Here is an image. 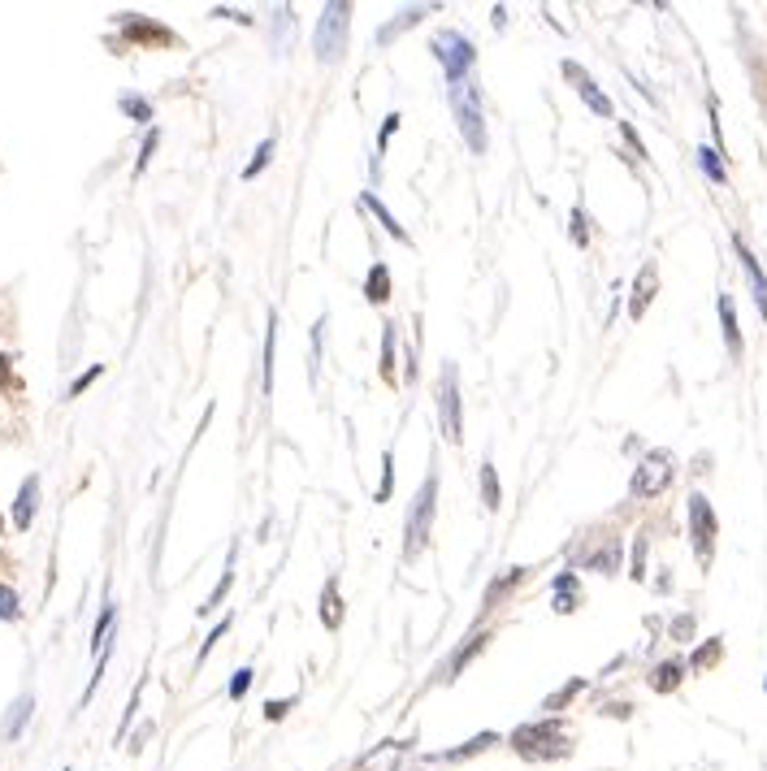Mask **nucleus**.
Segmentation results:
<instances>
[{
    "mask_svg": "<svg viewBox=\"0 0 767 771\" xmlns=\"http://www.w3.org/2000/svg\"><path fill=\"white\" fill-rule=\"evenodd\" d=\"M434 516H438V468L429 460V477L421 481V490H416V499L408 503V520H403V555L416 559L434 538Z\"/></svg>",
    "mask_w": 767,
    "mask_h": 771,
    "instance_id": "obj_1",
    "label": "nucleus"
},
{
    "mask_svg": "<svg viewBox=\"0 0 767 771\" xmlns=\"http://www.w3.org/2000/svg\"><path fill=\"white\" fill-rule=\"evenodd\" d=\"M512 746H516L520 759L546 763V759H564V754L572 750V741L564 733V720H559V715H546V720H538V724H520L512 733Z\"/></svg>",
    "mask_w": 767,
    "mask_h": 771,
    "instance_id": "obj_2",
    "label": "nucleus"
},
{
    "mask_svg": "<svg viewBox=\"0 0 767 771\" xmlns=\"http://www.w3.org/2000/svg\"><path fill=\"white\" fill-rule=\"evenodd\" d=\"M347 31H351V5L347 0H330L317 18V35H312V52L321 65H338L347 52Z\"/></svg>",
    "mask_w": 767,
    "mask_h": 771,
    "instance_id": "obj_3",
    "label": "nucleus"
},
{
    "mask_svg": "<svg viewBox=\"0 0 767 771\" xmlns=\"http://www.w3.org/2000/svg\"><path fill=\"white\" fill-rule=\"evenodd\" d=\"M434 61L442 65V74H447L451 91L468 83V74H473V61H477V44L468 39L464 31H438L434 35Z\"/></svg>",
    "mask_w": 767,
    "mask_h": 771,
    "instance_id": "obj_4",
    "label": "nucleus"
},
{
    "mask_svg": "<svg viewBox=\"0 0 767 771\" xmlns=\"http://www.w3.org/2000/svg\"><path fill=\"white\" fill-rule=\"evenodd\" d=\"M438 429L451 447L464 442V399H460V369H455V360H447L438 373Z\"/></svg>",
    "mask_w": 767,
    "mask_h": 771,
    "instance_id": "obj_5",
    "label": "nucleus"
},
{
    "mask_svg": "<svg viewBox=\"0 0 767 771\" xmlns=\"http://www.w3.org/2000/svg\"><path fill=\"white\" fill-rule=\"evenodd\" d=\"M451 109H455V126H460L468 152L481 156L486 152V122H481V91H477L473 78L451 91Z\"/></svg>",
    "mask_w": 767,
    "mask_h": 771,
    "instance_id": "obj_6",
    "label": "nucleus"
},
{
    "mask_svg": "<svg viewBox=\"0 0 767 771\" xmlns=\"http://www.w3.org/2000/svg\"><path fill=\"white\" fill-rule=\"evenodd\" d=\"M715 533H720V525H715V512H711L707 494H689V542H694V555H698L702 572H707L711 559H715Z\"/></svg>",
    "mask_w": 767,
    "mask_h": 771,
    "instance_id": "obj_7",
    "label": "nucleus"
},
{
    "mask_svg": "<svg viewBox=\"0 0 767 771\" xmlns=\"http://www.w3.org/2000/svg\"><path fill=\"white\" fill-rule=\"evenodd\" d=\"M672 477H676V460H672V451H650L642 464H637V473H633V494L637 499H655V494H663L672 486Z\"/></svg>",
    "mask_w": 767,
    "mask_h": 771,
    "instance_id": "obj_8",
    "label": "nucleus"
},
{
    "mask_svg": "<svg viewBox=\"0 0 767 771\" xmlns=\"http://www.w3.org/2000/svg\"><path fill=\"white\" fill-rule=\"evenodd\" d=\"M559 70H564V78H572V83H577V96L585 100V109H590V113H598V117H611V100L603 96V91H598V83H594V78L581 70L577 61H564V65H559Z\"/></svg>",
    "mask_w": 767,
    "mask_h": 771,
    "instance_id": "obj_9",
    "label": "nucleus"
},
{
    "mask_svg": "<svg viewBox=\"0 0 767 771\" xmlns=\"http://www.w3.org/2000/svg\"><path fill=\"white\" fill-rule=\"evenodd\" d=\"M655 291H659V265H655V260H646L642 273H637V282H633V299H629V317H633V321L646 317V308H650V299H655Z\"/></svg>",
    "mask_w": 767,
    "mask_h": 771,
    "instance_id": "obj_10",
    "label": "nucleus"
},
{
    "mask_svg": "<svg viewBox=\"0 0 767 771\" xmlns=\"http://www.w3.org/2000/svg\"><path fill=\"white\" fill-rule=\"evenodd\" d=\"M356 208H364V213H373L377 217V226H382L386 234H390V239H395V243H403V247H412V234L408 230H403L399 226V217L395 213H390V208L382 204V200H377V195L373 191H360V200H356Z\"/></svg>",
    "mask_w": 767,
    "mask_h": 771,
    "instance_id": "obj_11",
    "label": "nucleus"
},
{
    "mask_svg": "<svg viewBox=\"0 0 767 771\" xmlns=\"http://www.w3.org/2000/svg\"><path fill=\"white\" fill-rule=\"evenodd\" d=\"M733 247H737V260H741V269H746V278H750V291H754V304H759V312H763V321H767V273L759 269V260H754V252L741 239H733Z\"/></svg>",
    "mask_w": 767,
    "mask_h": 771,
    "instance_id": "obj_12",
    "label": "nucleus"
},
{
    "mask_svg": "<svg viewBox=\"0 0 767 771\" xmlns=\"http://www.w3.org/2000/svg\"><path fill=\"white\" fill-rule=\"evenodd\" d=\"M39 512V477H26L22 481V490H18V499H13V529L26 533L31 529V520Z\"/></svg>",
    "mask_w": 767,
    "mask_h": 771,
    "instance_id": "obj_13",
    "label": "nucleus"
},
{
    "mask_svg": "<svg viewBox=\"0 0 767 771\" xmlns=\"http://www.w3.org/2000/svg\"><path fill=\"white\" fill-rule=\"evenodd\" d=\"M559 616H568V611L581 607V585H577V572H559L555 577V603H551Z\"/></svg>",
    "mask_w": 767,
    "mask_h": 771,
    "instance_id": "obj_14",
    "label": "nucleus"
},
{
    "mask_svg": "<svg viewBox=\"0 0 767 771\" xmlns=\"http://www.w3.org/2000/svg\"><path fill=\"white\" fill-rule=\"evenodd\" d=\"M321 624L325 629H343V594H338V577L325 581V590H321Z\"/></svg>",
    "mask_w": 767,
    "mask_h": 771,
    "instance_id": "obj_15",
    "label": "nucleus"
},
{
    "mask_svg": "<svg viewBox=\"0 0 767 771\" xmlns=\"http://www.w3.org/2000/svg\"><path fill=\"white\" fill-rule=\"evenodd\" d=\"M490 746H499V733H477L473 741H464V746H455L447 754H434V763H460V759H473V754L490 750Z\"/></svg>",
    "mask_w": 767,
    "mask_h": 771,
    "instance_id": "obj_16",
    "label": "nucleus"
},
{
    "mask_svg": "<svg viewBox=\"0 0 767 771\" xmlns=\"http://www.w3.org/2000/svg\"><path fill=\"white\" fill-rule=\"evenodd\" d=\"M486 642H490V633L468 637V646H460V650H455V655L447 659V681H455V676H460V668H468V663H473L481 650H486Z\"/></svg>",
    "mask_w": 767,
    "mask_h": 771,
    "instance_id": "obj_17",
    "label": "nucleus"
},
{
    "mask_svg": "<svg viewBox=\"0 0 767 771\" xmlns=\"http://www.w3.org/2000/svg\"><path fill=\"white\" fill-rule=\"evenodd\" d=\"M681 676H685V663L668 659V663H659V668L650 672V689H655V694H672V689L681 685Z\"/></svg>",
    "mask_w": 767,
    "mask_h": 771,
    "instance_id": "obj_18",
    "label": "nucleus"
},
{
    "mask_svg": "<svg viewBox=\"0 0 767 771\" xmlns=\"http://www.w3.org/2000/svg\"><path fill=\"white\" fill-rule=\"evenodd\" d=\"M425 13H429L425 5H416V9H403V13H399V22H386V26H377V44L386 48L390 39H399L403 31H408V26H416V22H421Z\"/></svg>",
    "mask_w": 767,
    "mask_h": 771,
    "instance_id": "obj_19",
    "label": "nucleus"
},
{
    "mask_svg": "<svg viewBox=\"0 0 767 771\" xmlns=\"http://www.w3.org/2000/svg\"><path fill=\"white\" fill-rule=\"evenodd\" d=\"M481 503H486V512H499V503H503L499 468H494L490 460H481Z\"/></svg>",
    "mask_w": 767,
    "mask_h": 771,
    "instance_id": "obj_20",
    "label": "nucleus"
},
{
    "mask_svg": "<svg viewBox=\"0 0 767 771\" xmlns=\"http://www.w3.org/2000/svg\"><path fill=\"white\" fill-rule=\"evenodd\" d=\"M364 295H369V304L382 308L386 299H390V269L377 260V265L369 269V278H364Z\"/></svg>",
    "mask_w": 767,
    "mask_h": 771,
    "instance_id": "obj_21",
    "label": "nucleus"
},
{
    "mask_svg": "<svg viewBox=\"0 0 767 771\" xmlns=\"http://www.w3.org/2000/svg\"><path fill=\"white\" fill-rule=\"evenodd\" d=\"M720 325H724V343H728V356H741V330H737V312H733V299L720 295Z\"/></svg>",
    "mask_w": 767,
    "mask_h": 771,
    "instance_id": "obj_22",
    "label": "nucleus"
},
{
    "mask_svg": "<svg viewBox=\"0 0 767 771\" xmlns=\"http://www.w3.org/2000/svg\"><path fill=\"white\" fill-rule=\"evenodd\" d=\"M273 347H278V312H269V330H265V364H260V390H273Z\"/></svg>",
    "mask_w": 767,
    "mask_h": 771,
    "instance_id": "obj_23",
    "label": "nucleus"
},
{
    "mask_svg": "<svg viewBox=\"0 0 767 771\" xmlns=\"http://www.w3.org/2000/svg\"><path fill=\"white\" fill-rule=\"evenodd\" d=\"M382 382L395 386L399 373H395V325H382Z\"/></svg>",
    "mask_w": 767,
    "mask_h": 771,
    "instance_id": "obj_24",
    "label": "nucleus"
},
{
    "mask_svg": "<svg viewBox=\"0 0 767 771\" xmlns=\"http://www.w3.org/2000/svg\"><path fill=\"white\" fill-rule=\"evenodd\" d=\"M230 585H234V546H230V564H226V572H221V581H217V590L208 594V603L200 607V616H208V611H217L221 607V598L230 594Z\"/></svg>",
    "mask_w": 767,
    "mask_h": 771,
    "instance_id": "obj_25",
    "label": "nucleus"
},
{
    "mask_svg": "<svg viewBox=\"0 0 767 771\" xmlns=\"http://www.w3.org/2000/svg\"><path fill=\"white\" fill-rule=\"evenodd\" d=\"M273 148H278V139H273V135H269V139H260V148H256V156H252V161H247V165H243V182H252V178L260 174V169H265V165H269V156H273Z\"/></svg>",
    "mask_w": 767,
    "mask_h": 771,
    "instance_id": "obj_26",
    "label": "nucleus"
},
{
    "mask_svg": "<svg viewBox=\"0 0 767 771\" xmlns=\"http://www.w3.org/2000/svg\"><path fill=\"white\" fill-rule=\"evenodd\" d=\"M31 711H35V698H31V694H22V698H18V707H13V715H9V728H5V733H9V737H18V733H22V724L31 720Z\"/></svg>",
    "mask_w": 767,
    "mask_h": 771,
    "instance_id": "obj_27",
    "label": "nucleus"
},
{
    "mask_svg": "<svg viewBox=\"0 0 767 771\" xmlns=\"http://www.w3.org/2000/svg\"><path fill=\"white\" fill-rule=\"evenodd\" d=\"M109 629H113V603H104V607H100L96 629H91V646H96V650L109 646Z\"/></svg>",
    "mask_w": 767,
    "mask_h": 771,
    "instance_id": "obj_28",
    "label": "nucleus"
},
{
    "mask_svg": "<svg viewBox=\"0 0 767 771\" xmlns=\"http://www.w3.org/2000/svg\"><path fill=\"white\" fill-rule=\"evenodd\" d=\"M399 122H403V117H399V113H386V117H382V130H377V161H382V152H386V143H390V139H395V135H399ZM377 161H373V169H377Z\"/></svg>",
    "mask_w": 767,
    "mask_h": 771,
    "instance_id": "obj_29",
    "label": "nucleus"
},
{
    "mask_svg": "<svg viewBox=\"0 0 767 771\" xmlns=\"http://www.w3.org/2000/svg\"><path fill=\"white\" fill-rule=\"evenodd\" d=\"M520 581H525V568H512L503 581H494V585H490V594H486V607H494V603H499V598L512 590V585H520Z\"/></svg>",
    "mask_w": 767,
    "mask_h": 771,
    "instance_id": "obj_30",
    "label": "nucleus"
},
{
    "mask_svg": "<svg viewBox=\"0 0 767 771\" xmlns=\"http://www.w3.org/2000/svg\"><path fill=\"white\" fill-rule=\"evenodd\" d=\"M22 616V598L13 585H0V620H18Z\"/></svg>",
    "mask_w": 767,
    "mask_h": 771,
    "instance_id": "obj_31",
    "label": "nucleus"
},
{
    "mask_svg": "<svg viewBox=\"0 0 767 771\" xmlns=\"http://www.w3.org/2000/svg\"><path fill=\"white\" fill-rule=\"evenodd\" d=\"M698 165L707 169L711 182H724V165H720V152H715V148H698Z\"/></svg>",
    "mask_w": 767,
    "mask_h": 771,
    "instance_id": "obj_32",
    "label": "nucleus"
},
{
    "mask_svg": "<svg viewBox=\"0 0 767 771\" xmlns=\"http://www.w3.org/2000/svg\"><path fill=\"white\" fill-rule=\"evenodd\" d=\"M616 559H620V546L611 542L607 551H598V555H590V559H585V568H598V572H616Z\"/></svg>",
    "mask_w": 767,
    "mask_h": 771,
    "instance_id": "obj_33",
    "label": "nucleus"
},
{
    "mask_svg": "<svg viewBox=\"0 0 767 771\" xmlns=\"http://www.w3.org/2000/svg\"><path fill=\"white\" fill-rule=\"evenodd\" d=\"M117 104H122V113H130L135 122H152V104H148V100H139V96H122Z\"/></svg>",
    "mask_w": 767,
    "mask_h": 771,
    "instance_id": "obj_34",
    "label": "nucleus"
},
{
    "mask_svg": "<svg viewBox=\"0 0 767 771\" xmlns=\"http://www.w3.org/2000/svg\"><path fill=\"white\" fill-rule=\"evenodd\" d=\"M390 481H395V455L382 451V486H377V503L390 499Z\"/></svg>",
    "mask_w": 767,
    "mask_h": 771,
    "instance_id": "obj_35",
    "label": "nucleus"
},
{
    "mask_svg": "<svg viewBox=\"0 0 767 771\" xmlns=\"http://www.w3.org/2000/svg\"><path fill=\"white\" fill-rule=\"evenodd\" d=\"M581 689H585V681H572V685H564V689H559V694H551V698H546V711H559V707H564V702H572V698H577Z\"/></svg>",
    "mask_w": 767,
    "mask_h": 771,
    "instance_id": "obj_36",
    "label": "nucleus"
},
{
    "mask_svg": "<svg viewBox=\"0 0 767 771\" xmlns=\"http://www.w3.org/2000/svg\"><path fill=\"white\" fill-rule=\"evenodd\" d=\"M252 676H256L252 668H239V672H234V681H230V698H234V702H243V698H247V689H252Z\"/></svg>",
    "mask_w": 767,
    "mask_h": 771,
    "instance_id": "obj_37",
    "label": "nucleus"
},
{
    "mask_svg": "<svg viewBox=\"0 0 767 771\" xmlns=\"http://www.w3.org/2000/svg\"><path fill=\"white\" fill-rule=\"evenodd\" d=\"M720 650H724V642H720V637H711V642H707V646H702L698 655H694V668H711V663L720 659Z\"/></svg>",
    "mask_w": 767,
    "mask_h": 771,
    "instance_id": "obj_38",
    "label": "nucleus"
},
{
    "mask_svg": "<svg viewBox=\"0 0 767 771\" xmlns=\"http://www.w3.org/2000/svg\"><path fill=\"white\" fill-rule=\"evenodd\" d=\"M156 139H161V130H148V135H143V148H139V161H135V174H143V169H148V156L156 152Z\"/></svg>",
    "mask_w": 767,
    "mask_h": 771,
    "instance_id": "obj_39",
    "label": "nucleus"
},
{
    "mask_svg": "<svg viewBox=\"0 0 767 771\" xmlns=\"http://www.w3.org/2000/svg\"><path fill=\"white\" fill-rule=\"evenodd\" d=\"M585 226H590V221H585V213H581V208H572V243H577V247L590 243V230H585Z\"/></svg>",
    "mask_w": 767,
    "mask_h": 771,
    "instance_id": "obj_40",
    "label": "nucleus"
},
{
    "mask_svg": "<svg viewBox=\"0 0 767 771\" xmlns=\"http://www.w3.org/2000/svg\"><path fill=\"white\" fill-rule=\"evenodd\" d=\"M100 373H104V364H91V369H87L83 377H74V386H70V399H78V395H83V390H87L91 382H96Z\"/></svg>",
    "mask_w": 767,
    "mask_h": 771,
    "instance_id": "obj_41",
    "label": "nucleus"
},
{
    "mask_svg": "<svg viewBox=\"0 0 767 771\" xmlns=\"http://www.w3.org/2000/svg\"><path fill=\"white\" fill-rule=\"evenodd\" d=\"M226 629H230V616H221V624H217V629H213V633H208V642L200 646V663H204L208 655H213V646L221 642V637H226Z\"/></svg>",
    "mask_w": 767,
    "mask_h": 771,
    "instance_id": "obj_42",
    "label": "nucleus"
},
{
    "mask_svg": "<svg viewBox=\"0 0 767 771\" xmlns=\"http://www.w3.org/2000/svg\"><path fill=\"white\" fill-rule=\"evenodd\" d=\"M633 581H642L646 577V538H637V546H633V572H629Z\"/></svg>",
    "mask_w": 767,
    "mask_h": 771,
    "instance_id": "obj_43",
    "label": "nucleus"
},
{
    "mask_svg": "<svg viewBox=\"0 0 767 771\" xmlns=\"http://www.w3.org/2000/svg\"><path fill=\"white\" fill-rule=\"evenodd\" d=\"M286 711H291V702H282V698H273V702H265V720H273V724H278L282 720V715Z\"/></svg>",
    "mask_w": 767,
    "mask_h": 771,
    "instance_id": "obj_44",
    "label": "nucleus"
},
{
    "mask_svg": "<svg viewBox=\"0 0 767 771\" xmlns=\"http://www.w3.org/2000/svg\"><path fill=\"white\" fill-rule=\"evenodd\" d=\"M620 130H624V139H629V148H633L637 156H646V143H642V139H637V130H633L629 122H620Z\"/></svg>",
    "mask_w": 767,
    "mask_h": 771,
    "instance_id": "obj_45",
    "label": "nucleus"
},
{
    "mask_svg": "<svg viewBox=\"0 0 767 771\" xmlns=\"http://www.w3.org/2000/svg\"><path fill=\"white\" fill-rule=\"evenodd\" d=\"M213 18H234V22H243V26L256 22V18H247V13H234V9H213Z\"/></svg>",
    "mask_w": 767,
    "mask_h": 771,
    "instance_id": "obj_46",
    "label": "nucleus"
},
{
    "mask_svg": "<svg viewBox=\"0 0 767 771\" xmlns=\"http://www.w3.org/2000/svg\"><path fill=\"white\" fill-rule=\"evenodd\" d=\"M672 633H676V637H689V633H694V616H681V620L672 624Z\"/></svg>",
    "mask_w": 767,
    "mask_h": 771,
    "instance_id": "obj_47",
    "label": "nucleus"
}]
</instances>
